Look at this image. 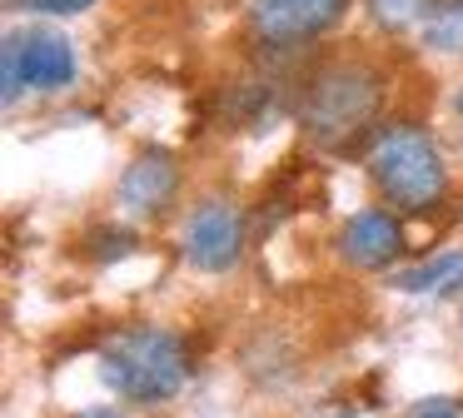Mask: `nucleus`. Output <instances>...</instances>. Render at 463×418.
<instances>
[{"label": "nucleus", "instance_id": "f257e3e1", "mask_svg": "<svg viewBox=\"0 0 463 418\" xmlns=\"http://www.w3.org/2000/svg\"><path fill=\"white\" fill-rule=\"evenodd\" d=\"M100 378L110 394L130 404H165L184 388L190 378V354L184 338L160 324H130L115 328L100 344Z\"/></svg>", "mask_w": 463, "mask_h": 418}, {"label": "nucleus", "instance_id": "f03ea898", "mask_svg": "<svg viewBox=\"0 0 463 418\" xmlns=\"http://www.w3.org/2000/svg\"><path fill=\"white\" fill-rule=\"evenodd\" d=\"M383 105V75L369 60H334L304 85L299 125L314 145H349L379 119Z\"/></svg>", "mask_w": 463, "mask_h": 418}, {"label": "nucleus", "instance_id": "7ed1b4c3", "mask_svg": "<svg viewBox=\"0 0 463 418\" xmlns=\"http://www.w3.org/2000/svg\"><path fill=\"white\" fill-rule=\"evenodd\" d=\"M364 165H369L373 189L403 214H429L449 195V165L419 125H383Z\"/></svg>", "mask_w": 463, "mask_h": 418}, {"label": "nucleus", "instance_id": "20e7f679", "mask_svg": "<svg viewBox=\"0 0 463 418\" xmlns=\"http://www.w3.org/2000/svg\"><path fill=\"white\" fill-rule=\"evenodd\" d=\"M0 70H5V105L25 95V90H65L75 80V50L71 40L51 35V30H31V35H5L0 50Z\"/></svg>", "mask_w": 463, "mask_h": 418}, {"label": "nucleus", "instance_id": "39448f33", "mask_svg": "<svg viewBox=\"0 0 463 418\" xmlns=\"http://www.w3.org/2000/svg\"><path fill=\"white\" fill-rule=\"evenodd\" d=\"M184 259L200 274H230L244 259V209L234 199H204L184 224Z\"/></svg>", "mask_w": 463, "mask_h": 418}, {"label": "nucleus", "instance_id": "423d86ee", "mask_svg": "<svg viewBox=\"0 0 463 418\" xmlns=\"http://www.w3.org/2000/svg\"><path fill=\"white\" fill-rule=\"evenodd\" d=\"M354 0H250V30L269 45L289 50L319 40L349 15Z\"/></svg>", "mask_w": 463, "mask_h": 418}, {"label": "nucleus", "instance_id": "0eeeda50", "mask_svg": "<svg viewBox=\"0 0 463 418\" xmlns=\"http://www.w3.org/2000/svg\"><path fill=\"white\" fill-rule=\"evenodd\" d=\"M403 254V224L389 209H359L339 229V259L354 269H389Z\"/></svg>", "mask_w": 463, "mask_h": 418}, {"label": "nucleus", "instance_id": "6e6552de", "mask_svg": "<svg viewBox=\"0 0 463 418\" xmlns=\"http://www.w3.org/2000/svg\"><path fill=\"white\" fill-rule=\"evenodd\" d=\"M180 189V165L165 149H145L120 179V209L125 214H160Z\"/></svg>", "mask_w": 463, "mask_h": 418}, {"label": "nucleus", "instance_id": "1a4fd4ad", "mask_svg": "<svg viewBox=\"0 0 463 418\" xmlns=\"http://www.w3.org/2000/svg\"><path fill=\"white\" fill-rule=\"evenodd\" d=\"M419 30L433 50H463V0H429Z\"/></svg>", "mask_w": 463, "mask_h": 418}, {"label": "nucleus", "instance_id": "9d476101", "mask_svg": "<svg viewBox=\"0 0 463 418\" xmlns=\"http://www.w3.org/2000/svg\"><path fill=\"white\" fill-rule=\"evenodd\" d=\"M364 5H369L379 30H409V25H423L429 0H364Z\"/></svg>", "mask_w": 463, "mask_h": 418}, {"label": "nucleus", "instance_id": "9b49d317", "mask_svg": "<svg viewBox=\"0 0 463 418\" xmlns=\"http://www.w3.org/2000/svg\"><path fill=\"white\" fill-rule=\"evenodd\" d=\"M458 269H463V254H443V259H433V264H423V269L399 274V279H393V289H403V294H423V289H433L439 279L458 274Z\"/></svg>", "mask_w": 463, "mask_h": 418}, {"label": "nucleus", "instance_id": "f8f14e48", "mask_svg": "<svg viewBox=\"0 0 463 418\" xmlns=\"http://www.w3.org/2000/svg\"><path fill=\"white\" fill-rule=\"evenodd\" d=\"M90 5L100 0H15V10H31V15H80Z\"/></svg>", "mask_w": 463, "mask_h": 418}, {"label": "nucleus", "instance_id": "ddd939ff", "mask_svg": "<svg viewBox=\"0 0 463 418\" xmlns=\"http://www.w3.org/2000/svg\"><path fill=\"white\" fill-rule=\"evenodd\" d=\"M413 418H458V404H449V398H429Z\"/></svg>", "mask_w": 463, "mask_h": 418}, {"label": "nucleus", "instance_id": "4468645a", "mask_svg": "<svg viewBox=\"0 0 463 418\" xmlns=\"http://www.w3.org/2000/svg\"><path fill=\"white\" fill-rule=\"evenodd\" d=\"M80 418H115L110 408H95V413H80Z\"/></svg>", "mask_w": 463, "mask_h": 418}]
</instances>
